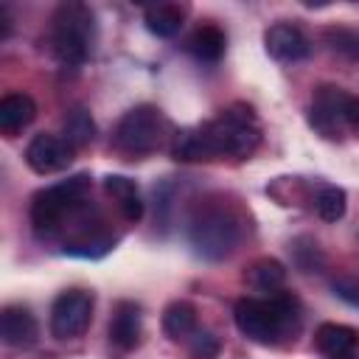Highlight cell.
<instances>
[{
    "mask_svg": "<svg viewBox=\"0 0 359 359\" xmlns=\"http://www.w3.org/2000/svg\"><path fill=\"white\" fill-rule=\"evenodd\" d=\"M345 101H348V93L339 90V87H320L314 93V101H311V109H309V123L314 126V132H320L323 137H339L342 129H345Z\"/></svg>",
    "mask_w": 359,
    "mask_h": 359,
    "instance_id": "obj_8",
    "label": "cell"
},
{
    "mask_svg": "<svg viewBox=\"0 0 359 359\" xmlns=\"http://www.w3.org/2000/svg\"><path fill=\"white\" fill-rule=\"evenodd\" d=\"M264 48L278 62H300L311 53L306 34L292 22H275L264 34Z\"/></svg>",
    "mask_w": 359,
    "mask_h": 359,
    "instance_id": "obj_10",
    "label": "cell"
},
{
    "mask_svg": "<svg viewBox=\"0 0 359 359\" xmlns=\"http://www.w3.org/2000/svg\"><path fill=\"white\" fill-rule=\"evenodd\" d=\"M104 191L115 199V205H118V210H121V216L126 222H140L143 202H140V194H137L135 180L121 177V174H109V177H104Z\"/></svg>",
    "mask_w": 359,
    "mask_h": 359,
    "instance_id": "obj_14",
    "label": "cell"
},
{
    "mask_svg": "<svg viewBox=\"0 0 359 359\" xmlns=\"http://www.w3.org/2000/svg\"><path fill=\"white\" fill-rule=\"evenodd\" d=\"M236 328L261 345L278 342L286 331L300 323V303L286 292H275L269 297H241L233 309Z\"/></svg>",
    "mask_w": 359,
    "mask_h": 359,
    "instance_id": "obj_2",
    "label": "cell"
},
{
    "mask_svg": "<svg viewBox=\"0 0 359 359\" xmlns=\"http://www.w3.org/2000/svg\"><path fill=\"white\" fill-rule=\"evenodd\" d=\"M244 280H247L252 289H258V292L275 294V292L286 283V266H283L280 261H275V258H258V261H252V264L247 266Z\"/></svg>",
    "mask_w": 359,
    "mask_h": 359,
    "instance_id": "obj_15",
    "label": "cell"
},
{
    "mask_svg": "<svg viewBox=\"0 0 359 359\" xmlns=\"http://www.w3.org/2000/svg\"><path fill=\"white\" fill-rule=\"evenodd\" d=\"M241 238V224L227 208H205L188 224V244L205 261L227 258Z\"/></svg>",
    "mask_w": 359,
    "mask_h": 359,
    "instance_id": "obj_5",
    "label": "cell"
},
{
    "mask_svg": "<svg viewBox=\"0 0 359 359\" xmlns=\"http://www.w3.org/2000/svg\"><path fill=\"white\" fill-rule=\"evenodd\" d=\"M165 132H168V121L163 118V112L151 104H140L123 112V118L112 132V143L118 151L140 157V154L157 151L163 146Z\"/></svg>",
    "mask_w": 359,
    "mask_h": 359,
    "instance_id": "obj_6",
    "label": "cell"
},
{
    "mask_svg": "<svg viewBox=\"0 0 359 359\" xmlns=\"http://www.w3.org/2000/svg\"><path fill=\"white\" fill-rule=\"evenodd\" d=\"M73 149H81L87 143H93L95 137V123L90 118V112L84 107H73L65 118V135H62Z\"/></svg>",
    "mask_w": 359,
    "mask_h": 359,
    "instance_id": "obj_20",
    "label": "cell"
},
{
    "mask_svg": "<svg viewBox=\"0 0 359 359\" xmlns=\"http://www.w3.org/2000/svg\"><path fill=\"white\" fill-rule=\"evenodd\" d=\"M182 8L180 6H171V3H160V6H149L146 14H143V22L146 28L160 36V39H168L174 36L180 28H182Z\"/></svg>",
    "mask_w": 359,
    "mask_h": 359,
    "instance_id": "obj_18",
    "label": "cell"
},
{
    "mask_svg": "<svg viewBox=\"0 0 359 359\" xmlns=\"http://www.w3.org/2000/svg\"><path fill=\"white\" fill-rule=\"evenodd\" d=\"M222 351L219 339L210 334V331H202L196 328L191 337H188V356L191 359H216Z\"/></svg>",
    "mask_w": 359,
    "mask_h": 359,
    "instance_id": "obj_24",
    "label": "cell"
},
{
    "mask_svg": "<svg viewBox=\"0 0 359 359\" xmlns=\"http://www.w3.org/2000/svg\"><path fill=\"white\" fill-rule=\"evenodd\" d=\"M331 289H334V294L342 297L345 303L359 306V280H353V278H337V280L331 283Z\"/></svg>",
    "mask_w": 359,
    "mask_h": 359,
    "instance_id": "obj_25",
    "label": "cell"
},
{
    "mask_svg": "<svg viewBox=\"0 0 359 359\" xmlns=\"http://www.w3.org/2000/svg\"><path fill=\"white\" fill-rule=\"evenodd\" d=\"M314 208H317V216L323 222H339L345 216V208H348V196L342 188L337 185H323L314 196Z\"/></svg>",
    "mask_w": 359,
    "mask_h": 359,
    "instance_id": "obj_21",
    "label": "cell"
},
{
    "mask_svg": "<svg viewBox=\"0 0 359 359\" xmlns=\"http://www.w3.org/2000/svg\"><path fill=\"white\" fill-rule=\"evenodd\" d=\"M0 334L11 348H31L39 337V325L25 306H8L0 320Z\"/></svg>",
    "mask_w": 359,
    "mask_h": 359,
    "instance_id": "obj_11",
    "label": "cell"
},
{
    "mask_svg": "<svg viewBox=\"0 0 359 359\" xmlns=\"http://www.w3.org/2000/svg\"><path fill=\"white\" fill-rule=\"evenodd\" d=\"M0 20H3V34H0V36H8V31H11V20H8V8H6V6H0Z\"/></svg>",
    "mask_w": 359,
    "mask_h": 359,
    "instance_id": "obj_27",
    "label": "cell"
},
{
    "mask_svg": "<svg viewBox=\"0 0 359 359\" xmlns=\"http://www.w3.org/2000/svg\"><path fill=\"white\" fill-rule=\"evenodd\" d=\"M325 42L331 45V50H337L339 56L348 59H359V34L351 28H328L325 31Z\"/></svg>",
    "mask_w": 359,
    "mask_h": 359,
    "instance_id": "obj_23",
    "label": "cell"
},
{
    "mask_svg": "<svg viewBox=\"0 0 359 359\" xmlns=\"http://www.w3.org/2000/svg\"><path fill=\"white\" fill-rule=\"evenodd\" d=\"M50 48L62 65H81L90 56L95 36V17L84 3H62L50 20Z\"/></svg>",
    "mask_w": 359,
    "mask_h": 359,
    "instance_id": "obj_4",
    "label": "cell"
},
{
    "mask_svg": "<svg viewBox=\"0 0 359 359\" xmlns=\"http://www.w3.org/2000/svg\"><path fill=\"white\" fill-rule=\"evenodd\" d=\"M109 339L121 351H132L140 342V309L129 300H121L115 306V314L109 320Z\"/></svg>",
    "mask_w": 359,
    "mask_h": 359,
    "instance_id": "obj_12",
    "label": "cell"
},
{
    "mask_svg": "<svg viewBox=\"0 0 359 359\" xmlns=\"http://www.w3.org/2000/svg\"><path fill=\"white\" fill-rule=\"evenodd\" d=\"M261 143V126L247 104H233L222 109L213 121L182 129L174 135L171 154L174 160L194 163V160H216V157H247Z\"/></svg>",
    "mask_w": 359,
    "mask_h": 359,
    "instance_id": "obj_1",
    "label": "cell"
},
{
    "mask_svg": "<svg viewBox=\"0 0 359 359\" xmlns=\"http://www.w3.org/2000/svg\"><path fill=\"white\" fill-rule=\"evenodd\" d=\"M93 292L87 289H67L50 306V331L59 339H70L87 331L93 320Z\"/></svg>",
    "mask_w": 359,
    "mask_h": 359,
    "instance_id": "obj_7",
    "label": "cell"
},
{
    "mask_svg": "<svg viewBox=\"0 0 359 359\" xmlns=\"http://www.w3.org/2000/svg\"><path fill=\"white\" fill-rule=\"evenodd\" d=\"M345 126L359 129V95H348L345 101Z\"/></svg>",
    "mask_w": 359,
    "mask_h": 359,
    "instance_id": "obj_26",
    "label": "cell"
},
{
    "mask_svg": "<svg viewBox=\"0 0 359 359\" xmlns=\"http://www.w3.org/2000/svg\"><path fill=\"white\" fill-rule=\"evenodd\" d=\"M356 345V331L339 323H323L317 328V348L325 356H339V353H351Z\"/></svg>",
    "mask_w": 359,
    "mask_h": 359,
    "instance_id": "obj_19",
    "label": "cell"
},
{
    "mask_svg": "<svg viewBox=\"0 0 359 359\" xmlns=\"http://www.w3.org/2000/svg\"><path fill=\"white\" fill-rule=\"evenodd\" d=\"M36 118V104L25 93H11L0 101V132L17 135Z\"/></svg>",
    "mask_w": 359,
    "mask_h": 359,
    "instance_id": "obj_13",
    "label": "cell"
},
{
    "mask_svg": "<svg viewBox=\"0 0 359 359\" xmlns=\"http://www.w3.org/2000/svg\"><path fill=\"white\" fill-rule=\"evenodd\" d=\"M163 331L168 339L180 342V339H188L194 331H196V309L188 303V300H174L165 306L163 311Z\"/></svg>",
    "mask_w": 359,
    "mask_h": 359,
    "instance_id": "obj_16",
    "label": "cell"
},
{
    "mask_svg": "<svg viewBox=\"0 0 359 359\" xmlns=\"http://www.w3.org/2000/svg\"><path fill=\"white\" fill-rule=\"evenodd\" d=\"M292 258H294V264H297L300 272H320L323 264H325L323 250L311 238H294L292 241Z\"/></svg>",
    "mask_w": 359,
    "mask_h": 359,
    "instance_id": "obj_22",
    "label": "cell"
},
{
    "mask_svg": "<svg viewBox=\"0 0 359 359\" xmlns=\"http://www.w3.org/2000/svg\"><path fill=\"white\" fill-rule=\"evenodd\" d=\"M224 45H227L224 31L216 28V25H202V28H196V31L188 36V42H185V48H188L199 62H219L222 53H224Z\"/></svg>",
    "mask_w": 359,
    "mask_h": 359,
    "instance_id": "obj_17",
    "label": "cell"
},
{
    "mask_svg": "<svg viewBox=\"0 0 359 359\" xmlns=\"http://www.w3.org/2000/svg\"><path fill=\"white\" fill-rule=\"evenodd\" d=\"M90 194V174H73L56 185H48L31 199V224L39 238H50L59 233L67 219H76L84 210V199Z\"/></svg>",
    "mask_w": 359,
    "mask_h": 359,
    "instance_id": "obj_3",
    "label": "cell"
},
{
    "mask_svg": "<svg viewBox=\"0 0 359 359\" xmlns=\"http://www.w3.org/2000/svg\"><path fill=\"white\" fill-rule=\"evenodd\" d=\"M328 359H356L353 353H339V356H328Z\"/></svg>",
    "mask_w": 359,
    "mask_h": 359,
    "instance_id": "obj_28",
    "label": "cell"
},
{
    "mask_svg": "<svg viewBox=\"0 0 359 359\" xmlns=\"http://www.w3.org/2000/svg\"><path fill=\"white\" fill-rule=\"evenodd\" d=\"M73 151L76 149L65 137L50 135V132H39L25 146V163L36 174H56L73 163Z\"/></svg>",
    "mask_w": 359,
    "mask_h": 359,
    "instance_id": "obj_9",
    "label": "cell"
}]
</instances>
